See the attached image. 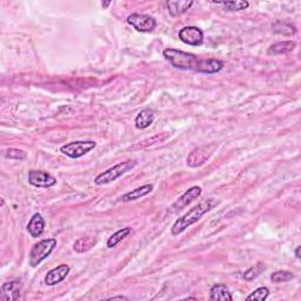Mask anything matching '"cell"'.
Returning a JSON list of instances; mask_svg holds the SVG:
<instances>
[{
	"label": "cell",
	"mask_w": 301,
	"mask_h": 301,
	"mask_svg": "<svg viewBox=\"0 0 301 301\" xmlns=\"http://www.w3.org/2000/svg\"><path fill=\"white\" fill-rule=\"evenodd\" d=\"M95 241H96V240L94 238H92V236H86V238H81V239H79L74 242L73 249L78 253L87 252V250L91 249L92 247L95 245Z\"/></svg>",
	"instance_id": "21"
},
{
	"label": "cell",
	"mask_w": 301,
	"mask_h": 301,
	"mask_svg": "<svg viewBox=\"0 0 301 301\" xmlns=\"http://www.w3.org/2000/svg\"><path fill=\"white\" fill-rule=\"evenodd\" d=\"M57 246L56 239H45L39 241L32 247L30 252V265L32 267H37L44 261Z\"/></svg>",
	"instance_id": "4"
},
{
	"label": "cell",
	"mask_w": 301,
	"mask_h": 301,
	"mask_svg": "<svg viewBox=\"0 0 301 301\" xmlns=\"http://www.w3.org/2000/svg\"><path fill=\"white\" fill-rule=\"evenodd\" d=\"M203 189L200 186H193V187L188 188L184 194L175 200V202L172 204L170 207V213H175L178 211H180L182 209H185L186 206H188L189 204H192L196 198H199L202 195Z\"/></svg>",
	"instance_id": "7"
},
{
	"label": "cell",
	"mask_w": 301,
	"mask_h": 301,
	"mask_svg": "<svg viewBox=\"0 0 301 301\" xmlns=\"http://www.w3.org/2000/svg\"><path fill=\"white\" fill-rule=\"evenodd\" d=\"M270 295V289L267 287H259L257 288L256 291L250 293V294L247 296V300H258V301H264L268 298Z\"/></svg>",
	"instance_id": "26"
},
{
	"label": "cell",
	"mask_w": 301,
	"mask_h": 301,
	"mask_svg": "<svg viewBox=\"0 0 301 301\" xmlns=\"http://www.w3.org/2000/svg\"><path fill=\"white\" fill-rule=\"evenodd\" d=\"M179 39L184 44L200 46L204 42V32L196 26H186L179 31Z\"/></svg>",
	"instance_id": "10"
},
{
	"label": "cell",
	"mask_w": 301,
	"mask_h": 301,
	"mask_svg": "<svg viewBox=\"0 0 301 301\" xmlns=\"http://www.w3.org/2000/svg\"><path fill=\"white\" fill-rule=\"evenodd\" d=\"M116 300V299H120V300H127V298L126 296H124V295H118V296H113V298H110V300Z\"/></svg>",
	"instance_id": "28"
},
{
	"label": "cell",
	"mask_w": 301,
	"mask_h": 301,
	"mask_svg": "<svg viewBox=\"0 0 301 301\" xmlns=\"http://www.w3.org/2000/svg\"><path fill=\"white\" fill-rule=\"evenodd\" d=\"M28 182L38 188H49L57 184V179L47 172L31 170L28 172Z\"/></svg>",
	"instance_id": "8"
},
{
	"label": "cell",
	"mask_w": 301,
	"mask_h": 301,
	"mask_svg": "<svg viewBox=\"0 0 301 301\" xmlns=\"http://www.w3.org/2000/svg\"><path fill=\"white\" fill-rule=\"evenodd\" d=\"M137 165L138 163L135 160H125L123 163L114 165V166L110 167L109 170L104 171L103 173L96 175L94 179V184L98 186L109 185L111 182L116 181L118 178L121 177V175H124L125 173H128V172L133 170Z\"/></svg>",
	"instance_id": "3"
},
{
	"label": "cell",
	"mask_w": 301,
	"mask_h": 301,
	"mask_svg": "<svg viewBox=\"0 0 301 301\" xmlns=\"http://www.w3.org/2000/svg\"><path fill=\"white\" fill-rule=\"evenodd\" d=\"M295 41L288 40V41H279L275 44L271 45L270 48L267 49L268 56H279V55H286V53L292 52L295 48Z\"/></svg>",
	"instance_id": "17"
},
{
	"label": "cell",
	"mask_w": 301,
	"mask_h": 301,
	"mask_svg": "<svg viewBox=\"0 0 301 301\" xmlns=\"http://www.w3.org/2000/svg\"><path fill=\"white\" fill-rule=\"evenodd\" d=\"M218 5H223L228 11H241L249 6L248 2H218Z\"/></svg>",
	"instance_id": "25"
},
{
	"label": "cell",
	"mask_w": 301,
	"mask_h": 301,
	"mask_svg": "<svg viewBox=\"0 0 301 301\" xmlns=\"http://www.w3.org/2000/svg\"><path fill=\"white\" fill-rule=\"evenodd\" d=\"M272 28H273L275 33L282 35H293L296 33L295 26H293L292 24L285 23V21H275V23L272 25Z\"/></svg>",
	"instance_id": "20"
},
{
	"label": "cell",
	"mask_w": 301,
	"mask_h": 301,
	"mask_svg": "<svg viewBox=\"0 0 301 301\" xmlns=\"http://www.w3.org/2000/svg\"><path fill=\"white\" fill-rule=\"evenodd\" d=\"M217 204H218L217 200L209 199V200H205V202L199 203L198 205L194 207H192L191 210H188V212H186L184 216L175 220V223L173 224V226H172V229H171L172 235L181 234V233L186 231L188 227H191L193 224L198 223V221L203 218L204 214L210 212V211L212 210Z\"/></svg>",
	"instance_id": "2"
},
{
	"label": "cell",
	"mask_w": 301,
	"mask_h": 301,
	"mask_svg": "<svg viewBox=\"0 0 301 301\" xmlns=\"http://www.w3.org/2000/svg\"><path fill=\"white\" fill-rule=\"evenodd\" d=\"M127 24H130L134 30L138 32H152L157 27V20L153 17L147 16V14L140 13H132L127 17Z\"/></svg>",
	"instance_id": "6"
},
{
	"label": "cell",
	"mask_w": 301,
	"mask_h": 301,
	"mask_svg": "<svg viewBox=\"0 0 301 301\" xmlns=\"http://www.w3.org/2000/svg\"><path fill=\"white\" fill-rule=\"evenodd\" d=\"M131 232L132 229L130 227H124L119 229V231H117L116 233H113V235H111L109 240H107V248H113V247H116L120 241H123L125 238H127V236L131 234Z\"/></svg>",
	"instance_id": "19"
},
{
	"label": "cell",
	"mask_w": 301,
	"mask_h": 301,
	"mask_svg": "<svg viewBox=\"0 0 301 301\" xmlns=\"http://www.w3.org/2000/svg\"><path fill=\"white\" fill-rule=\"evenodd\" d=\"M95 146L96 142L93 140H79L64 145L60 148V152L65 154L66 157L72 158V159H78V158L84 157L85 154L91 152L93 148H95Z\"/></svg>",
	"instance_id": "5"
},
{
	"label": "cell",
	"mask_w": 301,
	"mask_h": 301,
	"mask_svg": "<svg viewBox=\"0 0 301 301\" xmlns=\"http://www.w3.org/2000/svg\"><path fill=\"white\" fill-rule=\"evenodd\" d=\"M154 119H156V114L150 109H144L138 113L137 118H135V127L139 130H145V128L149 127L153 124Z\"/></svg>",
	"instance_id": "15"
},
{
	"label": "cell",
	"mask_w": 301,
	"mask_h": 301,
	"mask_svg": "<svg viewBox=\"0 0 301 301\" xmlns=\"http://www.w3.org/2000/svg\"><path fill=\"white\" fill-rule=\"evenodd\" d=\"M210 299L211 300H221V301H232L233 296L229 292L228 287L225 285L217 284L212 286L210 292Z\"/></svg>",
	"instance_id": "18"
},
{
	"label": "cell",
	"mask_w": 301,
	"mask_h": 301,
	"mask_svg": "<svg viewBox=\"0 0 301 301\" xmlns=\"http://www.w3.org/2000/svg\"><path fill=\"white\" fill-rule=\"evenodd\" d=\"M44 229H45L44 218H42L41 214L39 213L33 214L27 224L28 233H30L31 236H33V238H38V236H40L42 234Z\"/></svg>",
	"instance_id": "14"
},
{
	"label": "cell",
	"mask_w": 301,
	"mask_h": 301,
	"mask_svg": "<svg viewBox=\"0 0 301 301\" xmlns=\"http://www.w3.org/2000/svg\"><path fill=\"white\" fill-rule=\"evenodd\" d=\"M170 138V133H167V132H165V133H161V134H158L156 137H153L152 139H146V140L141 141L140 144L133 146V149H140V148H148L149 145H153L156 144L158 141H165L166 139Z\"/></svg>",
	"instance_id": "22"
},
{
	"label": "cell",
	"mask_w": 301,
	"mask_h": 301,
	"mask_svg": "<svg viewBox=\"0 0 301 301\" xmlns=\"http://www.w3.org/2000/svg\"><path fill=\"white\" fill-rule=\"evenodd\" d=\"M193 4L194 3L192 0H168L166 6L172 17H178L187 12L193 6Z\"/></svg>",
	"instance_id": "13"
},
{
	"label": "cell",
	"mask_w": 301,
	"mask_h": 301,
	"mask_svg": "<svg viewBox=\"0 0 301 301\" xmlns=\"http://www.w3.org/2000/svg\"><path fill=\"white\" fill-rule=\"evenodd\" d=\"M263 271H265V265L264 264H257L254 267H250L247 270L245 273H243V279L247 281H252L254 279L259 277V275L263 273Z\"/></svg>",
	"instance_id": "23"
},
{
	"label": "cell",
	"mask_w": 301,
	"mask_h": 301,
	"mask_svg": "<svg viewBox=\"0 0 301 301\" xmlns=\"http://www.w3.org/2000/svg\"><path fill=\"white\" fill-rule=\"evenodd\" d=\"M26 157L27 154L23 149L9 148L6 150V158H10L12 160H24Z\"/></svg>",
	"instance_id": "27"
},
{
	"label": "cell",
	"mask_w": 301,
	"mask_h": 301,
	"mask_svg": "<svg viewBox=\"0 0 301 301\" xmlns=\"http://www.w3.org/2000/svg\"><path fill=\"white\" fill-rule=\"evenodd\" d=\"M166 60L174 69L184 71H194L198 73L214 74L220 72L224 69L225 64L219 59L202 58L193 53L184 52L175 48H166L163 52Z\"/></svg>",
	"instance_id": "1"
},
{
	"label": "cell",
	"mask_w": 301,
	"mask_h": 301,
	"mask_svg": "<svg viewBox=\"0 0 301 301\" xmlns=\"http://www.w3.org/2000/svg\"><path fill=\"white\" fill-rule=\"evenodd\" d=\"M70 271L71 268L69 265H60V266L53 268L46 274L45 284L47 286H56L60 284L63 280H65Z\"/></svg>",
	"instance_id": "12"
},
{
	"label": "cell",
	"mask_w": 301,
	"mask_h": 301,
	"mask_svg": "<svg viewBox=\"0 0 301 301\" xmlns=\"http://www.w3.org/2000/svg\"><path fill=\"white\" fill-rule=\"evenodd\" d=\"M23 284L19 280L5 282L2 286V299L5 301H14L20 299Z\"/></svg>",
	"instance_id": "11"
},
{
	"label": "cell",
	"mask_w": 301,
	"mask_h": 301,
	"mask_svg": "<svg viewBox=\"0 0 301 301\" xmlns=\"http://www.w3.org/2000/svg\"><path fill=\"white\" fill-rule=\"evenodd\" d=\"M300 249H301V247H300V246L296 247V249H295V257L298 258V259H300V257H301V256H300Z\"/></svg>",
	"instance_id": "29"
},
{
	"label": "cell",
	"mask_w": 301,
	"mask_h": 301,
	"mask_svg": "<svg viewBox=\"0 0 301 301\" xmlns=\"http://www.w3.org/2000/svg\"><path fill=\"white\" fill-rule=\"evenodd\" d=\"M293 278H294V275H293L291 272H288V271H277L271 275V280H272V282H274V284H280V282L291 281Z\"/></svg>",
	"instance_id": "24"
},
{
	"label": "cell",
	"mask_w": 301,
	"mask_h": 301,
	"mask_svg": "<svg viewBox=\"0 0 301 301\" xmlns=\"http://www.w3.org/2000/svg\"><path fill=\"white\" fill-rule=\"evenodd\" d=\"M216 145H209V146H202L193 149L187 157V165L189 167L195 168L203 166L207 160L210 159L211 154L213 153V147Z\"/></svg>",
	"instance_id": "9"
},
{
	"label": "cell",
	"mask_w": 301,
	"mask_h": 301,
	"mask_svg": "<svg viewBox=\"0 0 301 301\" xmlns=\"http://www.w3.org/2000/svg\"><path fill=\"white\" fill-rule=\"evenodd\" d=\"M152 191H153V185L147 184V185L140 186V187L134 188L133 191H131V192L126 193V194H124L120 198V202H124V203L134 202V200H138V199L142 198V196L149 194V193Z\"/></svg>",
	"instance_id": "16"
}]
</instances>
